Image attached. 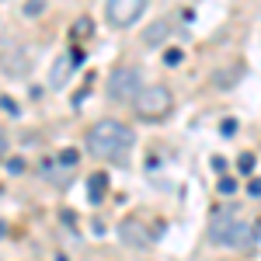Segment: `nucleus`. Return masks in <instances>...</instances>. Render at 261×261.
Wrapping results in <instances>:
<instances>
[{
  "mask_svg": "<svg viewBox=\"0 0 261 261\" xmlns=\"http://www.w3.org/2000/svg\"><path fill=\"white\" fill-rule=\"evenodd\" d=\"M133 129L119 119H101L94 122L91 129H87V136H84V146H87V153L91 157H98L105 164H125L129 161V153H133Z\"/></svg>",
  "mask_w": 261,
  "mask_h": 261,
  "instance_id": "obj_1",
  "label": "nucleus"
},
{
  "mask_svg": "<svg viewBox=\"0 0 261 261\" xmlns=\"http://www.w3.org/2000/svg\"><path fill=\"white\" fill-rule=\"evenodd\" d=\"M133 112H136L140 122H164L174 112V94H171L164 84L140 87V91L133 94Z\"/></svg>",
  "mask_w": 261,
  "mask_h": 261,
  "instance_id": "obj_2",
  "label": "nucleus"
},
{
  "mask_svg": "<svg viewBox=\"0 0 261 261\" xmlns=\"http://www.w3.org/2000/svg\"><path fill=\"white\" fill-rule=\"evenodd\" d=\"M209 241L220 247H237V244H244V223L233 213H216L209 223Z\"/></svg>",
  "mask_w": 261,
  "mask_h": 261,
  "instance_id": "obj_3",
  "label": "nucleus"
},
{
  "mask_svg": "<svg viewBox=\"0 0 261 261\" xmlns=\"http://www.w3.org/2000/svg\"><path fill=\"white\" fill-rule=\"evenodd\" d=\"M143 87V73L136 66H115L108 77V98L112 101H133V94Z\"/></svg>",
  "mask_w": 261,
  "mask_h": 261,
  "instance_id": "obj_4",
  "label": "nucleus"
},
{
  "mask_svg": "<svg viewBox=\"0 0 261 261\" xmlns=\"http://www.w3.org/2000/svg\"><path fill=\"white\" fill-rule=\"evenodd\" d=\"M146 14V0H108L105 4V18L112 28H133Z\"/></svg>",
  "mask_w": 261,
  "mask_h": 261,
  "instance_id": "obj_5",
  "label": "nucleus"
},
{
  "mask_svg": "<svg viewBox=\"0 0 261 261\" xmlns=\"http://www.w3.org/2000/svg\"><path fill=\"white\" fill-rule=\"evenodd\" d=\"M244 73H247V70H244V63H230V66H223V70L213 73V87H216V91H230Z\"/></svg>",
  "mask_w": 261,
  "mask_h": 261,
  "instance_id": "obj_6",
  "label": "nucleus"
},
{
  "mask_svg": "<svg viewBox=\"0 0 261 261\" xmlns=\"http://www.w3.org/2000/svg\"><path fill=\"white\" fill-rule=\"evenodd\" d=\"M77 60H81V53H66V56H60L56 66H53V73H49V87H63L66 77H70V70L77 66Z\"/></svg>",
  "mask_w": 261,
  "mask_h": 261,
  "instance_id": "obj_7",
  "label": "nucleus"
},
{
  "mask_svg": "<svg viewBox=\"0 0 261 261\" xmlns=\"http://www.w3.org/2000/svg\"><path fill=\"white\" fill-rule=\"evenodd\" d=\"M143 226L136 220H125L119 226V237H122V244H129V247H146V244L153 241V237H150V233H140Z\"/></svg>",
  "mask_w": 261,
  "mask_h": 261,
  "instance_id": "obj_8",
  "label": "nucleus"
},
{
  "mask_svg": "<svg viewBox=\"0 0 261 261\" xmlns=\"http://www.w3.org/2000/svg\"><path fill=\"white\" fill-rule=\"evenodd\" d=\"M167 35H171V21H157V24H150V28H146L143 42H146L150 49H157V45H164V42H167Z\"/></svg>",
  "mask_w": 261,
  "mask_h": 261,
  "instance_id": "obj_9",
  "label": "nucleus"
},
{
  "mask_svg": "<svg viewBox=\"0 0 261 261\" xmlns=\"http://www.w3.org/2000/svg\"><path fill=\"white\" fill-rule=\"evenodd\" d=\"M87 192H91V202H101V199H105V192H108V178H105V174H91Z\"/></svg>",
  "mask_w": 261,
  "mask_h": 261,
  "instance_id": "obj_10",
  "label": "nucleus"
},
{
  "mask_svg": "<svg viewBox=\"0 0 261 261\" xmlns=\"http://www.w3.org/2000/svg\"><path fill=\"white\" fill-rule=\"evenodd\" d=\"M42 11H45V4H42V0H28V4H24V14H28V18H39Z\"/></svg>",
  "mask_w": 261,
  "mask_h": 261,
  "instance_id": "obj_11",
  "label": "nucleus"
},
{
  "mask_svg": "<svg viewBox=\"0 0 261 261\" xmlns=\"http://www.w3.org/2000/svg\"><path fill=\"white\" fill-rule=\"evenodd\" d=\"M164 60H167V63H171V66H174V63H181V53H178V49H171V53H167Z\"/></svg>",
  "mask_w": 261,
  "mask_h": 261,
  "instance_id": "obj_12",
  "label": "nucleus"
},
{
  "mask_svg": "<svg viewBox=\"0 0 261 261\" xmlns=\"http://www.w3.org/2000/svg\"><path fill=\"white\" fill-rule=\"evenodd\" d=\"M7 157V136H4V129H0V161Z\"/></svg>",
  "mask_w": 261,
  "mask_h": 261,
  "instance_id": "obj_13",
  "label": "nucleus"
},
{
  "mask_svg": "<svg viewBox=\"0 0 261 261\" xmlns=\"http://www.w3.org/2000/svg\"><path fill=\"white\" fill-rule=\"evenodd\" d=\"M251 195H261V181H254V185H251Z\"/></svg>",
  "mask_w": 261,
  "mask_h": 261,
  "instance_id": "obj_14",
  "label": "nucleus"
}]
</instances>
